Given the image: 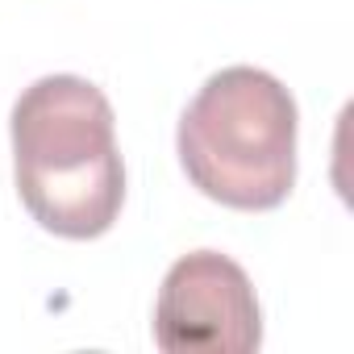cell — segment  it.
Listing matches in <instances>:
<instances>
[{
    "instance_id": "2",
    "label": "cell",
    "mask_w": 354,
    "mask_h": 354,
    "mask_svg": "<svg viewBox=\"0 0 354 354\" xmlns=\"http://www.w3.org/2000/svg\"><path fill=\"white\" fill-rule=\"evenodd\" d=\"M296 100L263 67H221L180 117V167L209 201L279 209L296 184Z\"/></svg>"
},
{
    "instance_id": "3",
    "label": "cell",
    "mask_w": 354,
    "mask_h": 354,
    "mask_svg": "<svg viewBox=\"0 0 354 354\" xmlns=\"http://www.w3.org/2000/svg\"><path fill=\"white\" fill-rule=\"evenodd\" d=\"M154 342L167 354H246L263 346L250 275L221 250L175 259L154 300Z\"/></svg>"
},
{
    "instance_id": "1",
    "label": "cell",
    "mask_w": 354,
    "mask_h": 354,
    "mask_svg": "<svg viewBox=\"0 0 354 354\" xmlns=\"http://www.w3.org/2000/svg\"><path fill=\"white\" fill-rule=\"evenodd\" d=\"M9 129L13 180L30 217L71 242L109 234L125 205L109 96L84 75H42L17 96Z\"/></svg>"
}]
</instances>
